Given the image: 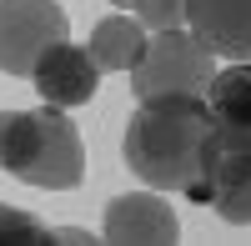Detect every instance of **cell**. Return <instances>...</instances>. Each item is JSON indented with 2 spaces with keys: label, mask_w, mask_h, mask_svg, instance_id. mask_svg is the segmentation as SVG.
I'll return each instance as SVG.
<instances>
[{
  "label": "cell",
  "mask_w": 251,
  "mask_h": 246,
  "mask_svg": "<svg viewBox=\"0 0 251 246\" xmlns=\"http://www.w3.org/2000/svg\"><path fill=\"white\" fill-rule=\"evenodd\" d=\"M211 131H216V111L206 96H151L126 121L121 156L151 191H176L206 206Z\"/></svg>",
  "instance_id": "1"
},
{
  "label": "cell",
  "mask_w": 251,
  "mask_h": 246,
  "mask_svg": "<svg viewBox=\"0 0 251 246\" xmlns=\"http://www.w3.org/2000/svg\"><path fill=\"white\" fill-rule=\"evenodd\" d=\"M0 166L5 176L25 181L40 191H71L86 176V151L80 131L60 106L35 111H5L0 116Z\"/></svg>",
  "instance_id": "2"
},
{
  "label": "cell",
  "mask_w": 251,
  "mask_h": 246,
  "mask_svg": "<svg viewBox=\"0 0 251 246\" xmlns=\"http://www.w3.org/2000/svg\"><path fill=\"white\" fill-rule=\"evenodd\" d=\"M216 75V55L201 46L191 30H151L146 50L131 66V91L136 100L151 96H206Z\"/></svg>",
  "instance_id": "3"
},
{
  "label": "cell",
  "mask_w": 251,
  "mask_h": 246,
  "mask_svg": "<svg viewBox=\"0 0 251 246\" xmlns=\"http://www.w3.org/2000/svg\"><path fill=\"white\" fill-rule=\"evenodd\" d=\"M71 40V20L55 0H0V71L35 75L55 46Z\"/></svg>",
  "instance_id": "4"
},
{
  "label": "cell",
  "mask_w": 251,
  "mask_h": 246,
  "mask_svg": "<svg viewBox=\"0 0 251 246\" xmlns=\"http://www.w3.org/2000/svg\"><path fill=\"white\" fill-rule=\"evenodd\" d=\"M181 236V221L171 201L156 191H126L106 206V241L116 246H171Z\"/></svg>",
  "instance_id": "5"
},
{
  "label": "cell",
  "mask_w": 251,
  "mask_h": 246,
  "mask_svg": "<svg viewBox=\"0 0 251 246\" xmlns=\"http://www.w3.org/2000/svg\"><path fill=\"white\" fill-rule=\"evenodd\" d=\"M206 206L231 226H251V151L231 146L211 131V161H206Z\"/></svg>",
  "instance_id": "6"
},
{
  "label": "cell",
  "mask_w": 251,
  "mask_h": 246,
  "mask_svg": "<svg viewBox=\"0 0 251 246\" xmlns=\"http://www.w3.org/2000/svg\"><path fill=\"white\" fill-rule=\"evenodd\" d=\"M186 30L221 60H251V0H186Z\"/></svg>",
  "instance_id": "7"
},
{
  "label": "cell",
  "mask_w": 251,
  "mask_h": 246,
  "mask_svg": "<svg viewBox=\"0 0 251 246\" xmlns=\"http://www.w3.org/2000/svg\"><path fill=\"white\" fill-rule=\"evenodd\" d=\"M35 91H40V100L46 106H86V100L96 96V86H100V66L91 60V50H80V46H55L46 60L35 66Z\"/></svg>",
  "instance_id": "8"
},
{
  "label": "cell",
  "mask_w": 251,
  "mask_h": 246,
  "mask_svg": "<svg viewBox=\"0 0 251 246\" xmlns=\"http://www.w3.org/2000/svg\"><path fill=\"white\" fill-rule=\"evenodd\" d=\"M141 50H146V25L136 15H126V10L106 15L91 30V60L100 71H131L141 60Z\"/></svg>",
  "instance_id": "9"
},
{
  "label": "cell",
  "mask_w": 251,
  "mask_h": 246,
  "mask_svg": "<svg viewBox=\"0 0 251 246\" xmlns=\"http://www.w3.org/2000/svg\"><path fill=\"white\" fill-rule=\"evenodd\" d=\"M0 241H10V246H46V241H55V231L46 221H35L30 211L0 206Z\"/></svg>",
  "instance_id": "10"
},
{
  "label": "cell",
  "mask_w": 251,
  "mask_h": 246,
  "mask_svg": "<svg viewBox=\"0 0 251 246\" xmlns=\"http://www.w3.org/2000/svg\"><path fill=\"white\" fill-rule=\"evenodd\" d=\"M136 20L146 30H181L186 25V0H141Z\"/></svg>",
  "instance_id": "11"
},
{
  "label": "cell",
  "mask_w": 251,
  "mask_h": 246,
  "mask_svg": "<svg viewBox=\"0 0 251 246\" xmlns=\"http://www.w3.org/2000/svg\"><path fill=\"white\" fill-rule=\"evenodd\" d=\"M55 241H71V246H75V241H96V236H91V231H75V226H60Z\"/></svg>",
  "instance_id": "12"
},
{
  "label": "cell",
  "mask_w": 251,
  "mask_h": 246,
  "mask_svg": "<svg viewBox=\"0 0 251 246\" xmlns=\"http://www.w3.org/2000/svg\"><path fill=\"white\" fill-rule=\"evenodd\" d=\"M111 5H116V10H126V15H136V5H141V0H111Z\"/></svg>",
  "instance_id": "13"
}]
</instances>
